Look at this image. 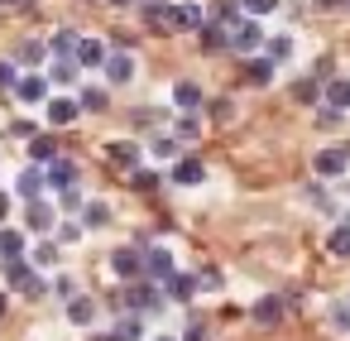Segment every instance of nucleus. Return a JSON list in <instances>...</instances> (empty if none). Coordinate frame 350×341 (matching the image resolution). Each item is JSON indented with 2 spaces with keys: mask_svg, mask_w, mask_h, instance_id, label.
Instances as JSON below:
<instances>
[{
  "mask_svg": "<svg viewBox=\"0 0 350 341\" xmlns=\"http://www.w3.org/2000/svg\"><path fill=\"white\" fill-rule=\"evenodd\" d=\"M5 279H10V288H20V293H29V298H44V279H39L25 260H5Z\"/></svg>",
  "mask_w": 350,
  "mask_h": 341,
  "instance_id": "f257e3e1",
  "label": "nucleus"
},
{
  "mask_svg": "<svg viewBox=\"0 0 350 341\" xmlns=\"http://www.w3.org/2000/svg\"><path fill=\"white\" fill-rule=\"evenodd\" d=\"M259 44H264V29H259L254 20H240V25L226 29V49H235V53H250V49H259Z\"/></svg>",
  "mask_w": 350,
  "mask_h": 341,
  "instance_id": "f03ea898",
  "label": "nucleus"
},
{
  "mask_svg": "<svg viewBox=\"0 0 350 341\" xmlns=\"http://www.w3.org/2000/svg\"><path fill=\"white\" fill-rule=\"evenodd\" d=\"M111 269H116L120 279H130V283L144 279V260H139V250H116V255H111Z\"/></svg>",
  "mask_w": 350,
  "mask_h": 341,
  "instance_id": "7ed1b4c3",
  "label": "nucleus"
},
{
  "mask_svg": "<svg viewBox=\"0 0 350 341\" xmlns=\"http://www.w3.org/2000/svg\"><path fill=\"white\" fill-rule=\"evenodd\" d=\"M144 274H149L154 283H168V279L178 274V264H173V255H168V250H149V260H144Z\"/></svg>",
  "mask_w": 350,
  "mask_h": 341,
  "instance_id": "20e7f679",
  "label": "nucleus"
},
{
  "mask_svg": "<svg viewBox=\"0 0 350 341\" xmlns=\"http://www.w3.org/2000/svg\"><path fill=\"white\" fill-rule=\"evenodd\" d=\"M125 303H130L135 312H149V307H159V288L144 283V279H135V283L125 288Z\"/></svg>",
  "mask_w": 350,
  "mask_h": 341,
  "instance_id": "39448f33",
  "label": "nucleus"
},
{
  "mask_svg": "<svg viewBox=\"0 0 350 341\" xmlns=\"http://www.w3.org/2000/svg\"><path fill=\"white\" fill-rule=\"evenodd\" d=\"M106 159L116 164V168H139V144H130V140H116V144H106Z\"/></svg>",
  "mask_w": 350,
  "mask_h": 341,
  "instance_id": "423d86ee",
  "label": "nucleus"
},
{
  "mask_svg": "<svg viewBox=\"0 0 350 341\" xmlns=\"http://www.w3.org/2000/svg\"><path fill=\"white\" fill-rule=\"evenodd\" d=\"M72 183H77V164L53 159V164H49V173H44V188H63V192H68Z\"/></svg>",
  "mask_w": 350,
  "mask_h": 341,
  "instance_id": "0eeeda50",
  "label": "nucleus"
},
{
  "mask_svg": "<svg viewBox=\"0 0 350 341\" xmlns=\"http://www.w3.org/2000/svg\"><path fill=\"white\" fill-rule=\"evenodd\" d=\"M283 307H288V303H283L278 293H269V298L254 303V322H259V327H278V322H283Z\"/></svg>",
  "mask_w": 350,
  "mask_h": 341,
  "instance_id": "6e6552de",
  "label": "nucleus"
},
{
  "mask_svg": "<svg viewBox=\"0 0 350 341\" xmlns=\"http://www.w3.org/2000/svg\"><path fill=\"white\" fill-rule=\"evenodd\" d=\"M72 63H82V68H101V63H106V49H101V39H77V53H72Z\"/></svg>",
  "mask_w": 350,
  "mask_h": 341,
  "instance_id": "1a4fd4ad",
  "label": "nucleus"
},
{
  "mask_svg": "<svg viewBox=\"0 0 350 341\" xmlns=\"http://www.w3.org/2000/svg\"><path fill=\"white\" fill-rule=\"evenodd\" d=\"M202 178H206V168H202L197 159H178V164H173V183H183V188H197Z\"/></svg>",
  "mask_w": 350,
  "mask_h": 341,
  "instance_id": "9d476101",
  "label": "nucleus"
},
{
  "mask_svg": "<svg viewBox=\"0 0 350 341\" xmlns=\"http://www.w3.org/2000/svg\"><path fill=\"white\" fill-rule=\"evenodd\" d=\"M106 77H111V82H130V77H135V58H130V53H111V58H106Z\"/></svg>",
  "mask_w": 350,
  "mask_h": 341,
  "instance_id": "9b49d317",
  "label": "nucleus"
},
{
  "mask_svg": "<svg viewBox=\"0 0 350 341\" xmlns=\"http://www.w3.org/2000/svg\"><path fill=\"white\" fill-rule=\"evenodd\" d=\"M245 82H250V87H269V82H273V63H269V58H250V63H245Z\"/></svg>",
  "mask_w": 350,
  "mask_h": 341,
  "instance_id": "f8f14e48",
  "label": "nucleus"
},
{
  "mask_svg": "<svg viewBox=\"0 0 350 341\" xmlns=\"http://www.w3.org/2000/svg\"><path fill=\"white\" fill-rule=\"evenodd\" d=\"M317 173H321V178L345 173V149H321V154H317Z\"/></svg>",
  "mask_w": 350,
  "mask_h": 341,
  "instance_id": "ddd939ff",
  "label": "nucleus"
},
{
  "mask_svg": "<svg viewBox=\"0 0 350 341\" xmlns=\"http://www.w3.org/2000/svg\"><path fill=\"white\" fill-rule=\"evenodd\" d=\"M15 92H20V101H29V106H34V101H44V97H49V82H44V77H20V82H15Z\"/></svg>",
  "mask_w": 350,
  "mask_h": 341,
  "instance_id": "4468645a",
  "label": "nucleus"
},
{
  "mask_svg": "<svg viewBox=\"0 0 350 341\" xmlns=\"http://www.w3.org/2000/svg\"><path fill=\"white\" fill-rule=\"evenodd\" d=\"M0 260H25V236L20 231H0Z\"/></svg>",
  "mask_w": 350,
  "mask_h": 341,
  "instance_id": "2eb2a0df",
  "label": "nucleus"
},
{
  "mask_svg": "<svg viewBox=\"0 0 350 341\" xmlns=\"http://www.w3.org/2000/svg\"><path fill=\"white\" fill-rule=\"evenodd\" d=\"M197 34H202V53H221V49H226V29H221V25H206V20H202Z\"/></svg>",
  "mask_w": 350,
  "mask_h": 341,
  "instance_id": "dca6fc26",
  "label": "nucleus"
},
{
  "mask_svg": "<svg viewBox=\"0 0 350 341\" xmlns=\"http://www.w3.org/2000/svg\"><path fill=\"white\" fill-rule=\"evenodd\" d=\"M173 101H178L183 111H197V106H202V87H197V82H178V87H173Z\"/></svg>",
  "mask_w": 350,
  "mask_h": 341,
  "instance_id": "f3484780",
  "label": "nucleus"
},
{
  "mask_svg": "<svg viewBox=\"0 0 350 341\" xmlns=\"http://www.w3.org/2000/svg\"><path fill=\"white\" fill-rule=\"evenodd\" d=\"M49 121H53V125H72V121H77V101H68V97L49 101Z\"/></svg>",
  "mask_w": 350,
  "mask_h": 341,
  "instance_id": "a211bd4d",
  "label": "nucleus"
},
{
  "mask_svg": "<svg viewBox=\"0 0 350 341\" xmlns=\"http://www.w3.org/2000/svg\"><path fill=\"white\" fill-rule=\"evenodd\" d=\"M29 154H34L39 164H53V159H58V140H53V135H34V140H29Z\"/></svg>",
  "mask_w": 350,
  "mask_h": 341,
  "instance_id": "6ab92c4d",
  "label": "nucleus"
},
{
  "mask_svg": "<svg viewBox=\"0 0 350 341\" xmlns=\"http://www.w3.org/2000/svg\"><path fill=\"white\" fill-rule=\"evenodd\" d=\"M39 192H44V173L39 168H25L20 173V197L25 202H39Z\"/></svg>",
  "mask_w": 350,
  "mask_h": 341,
  "instance_id": "aec40b11",
  "label": "nucleus"
},
{
  "mask_svg": "<svg viewBox=\"0 0 350 341\" xmlns=\"http://www.w3.org/2000/svg\"><path fill=\"white\" fill-rule=\"evenodd\" d=\"M163 288L173 293V303H187V298L197 293V279H187V274H173V279H168Z\"/></svg>",
  "mask_w": 350,
  "mask_h": 341,
  "instance_id": "412c9836",
  "label": "nucleus"
},
{
  "mask_svg": "<svg viewBox=\"0 0 350 341\" xmlns=\"http://www.w3.org/2000/svg\"><path fill=\"white\" fill-rule=\"evenodd\" d=\"M29 226H34V231H49V226H53V207H49L44 197L29 202Z\"/></svg>",
  "mask_w": 350,
  "mask_h": 341,
  "instance_id": "4be33fe9",
  "label": "nucleus"
},
{
  "mask_svg": "<svg viewBox=\"0 0 350 341\" xmlns=\"http://www.w3.org/2000/svg\"><path fill=\"white\" fill-rule=\"evenodd\" d=\"M68 317H72L77 327H87V322L96 317V303H92V298H72V303H68Z\"/></svg>",
  "mask_w": 350,
  "mask_h": 341,
  "instance_id": "5701e85b",
  "label": "nucleus"
},
{
  "mask_svg": "<svg viewBox=\"0 0 350 341\" xmlns=\"http://www.w3.org/2000/svg\"><path fill=\"white\" fill-rule=\"evenodd\" d=\"M111 336H116V341H139V336H144V327H139V317H120Z\"/></svg>",
  "mask_w": 350,
  "mask_h": 341,
  "instance_id": "b1692460",
  "label": "nucleus"
},
{
  "mask_svg": "<svg viewBox=\"0 0 350 341\" xmlns=\"http://www.w3.org/2000/svg\"><path fill=\"white\" fill-rule=\"evenodd\" d=\"M173 25H183V29H202V10H197V5H178V10H173Z\"/></svg>",
  "mask_w": 350,
  "mask_h": 341,
  "instance_id": "393cba45",
  "label": "nucleus"
},
{
  "mask_svg": "<svg viewBox=\"0 0 350 341\" xmlns=\"http://www.w3.org/2000/svg\"><path fill=\"white\" fill-rule=\"evenodd\" d=\"M53 53H58V58L77 53V29H58V34H53Z\"/></svg>",
  "mask_w": 350,
  "mask_h": 341,
  "instance_id": "a878e982",
  "label": "nucleus"
},
{
  "mask_svg": "<svg viewBox=\"0 0 350 341\" xmlns=\"http://www.w3.org/2000/svg\"><path fill=\"white\" fill-rule=\"evenodd\" d=\"M106 101H111V97H106L101 87H87L82 101H77V111H106Z\"/></svg>",
  "mask_w": 350,
  "mask_h": 341,
  "instance_id": "bb28decb",
  "label": "nucleus"
},
{
  "mask_svg": "<svg viewBox=\"0 0 350 341\" xmlns=\"http://www.w3.org/2000/svg\"><path fill=\"white\" fill-rule=\"evenodd\" d=\"M82 221H87V226H106V221H111V207H106V202H87V207H82Z\"/></svg>",
  "mask_w": 350,
  "mask_h": 341,
  "instance_id": "cd10ccee",
  "label": "nucleus"
},
{
  "mask_svg": "<svg viewBox=\"0 0 350 341\" xmlns=\"http://www.w3.org/2000/svg\"><path fill=\"white\" fill-rule=\"evenodd\" d=\"M240 15V5H235V0H216V5H211V20L206 25H226V20H235Z\"/></svg>",
  "mask_w": 350,
  "mask_h": 341,
  "instance_id": "c85d7f7f",
  "label": "nucleus"
},
{
  "mask_svg": "<svg viewBox=\"0 0 350 341\" xmlns=\"http://www.w3.org/2000/svg\"><path fill=\"white\" fill-rule=\"evenodd\" d=\"M326 101H331V111H345V106H350V82H331Z\"/></svg>",
  "mask_w": 350,
  "mask_h": 341,
  "instance_id": "c756f323",
  "label": "nucleus"
},
{
  "mask_svg": "<svg viewBox=\"0 0 350 341\" xmlns=\"http://www.w3.org/2000/svg\"><path fill=\"white\" fill-rule=\"evenodd\" d=\"M326 245H331V255H350V226H336Z\"/></svg>",
  "mask_w": 350,
  "mask_h": 341,
  "instance_id": "7c9ffc66",
  "label": "nucleus"
},
{
  "mask_svg": "<svg viewBox=\"0 0 350 341\" xmlns=\"http://www.w3.org/2000/svg\"><path fill=\"white\" fill-rule=\"evenodd\" d=\"M293 53V39H269V63H283Z\"/></svg>",
  "mask_w": 350,
  "mask_h": 341,
  "instance_id": "2f4dec72",
  "label": "nucleus"
},
{
  "mask_svg": "<svg viewBox=\"0 0 350 341\" xmlns=\"http://www.w3.org/2000/svg\"><path fill=\"white\" fill-rule=\"evenodd\" d=\"M39 58H44V44L39 39H25L20 44V63H39Z\"/></svg>",
  "mask_w": 350,
  "mask_h": 341,
  "instance_id": "473e14b6",
  "label": "nucleus"
},
{
  "mask_svg": "<svg viewBox=\"0 0 350 341\" xmlns=\"http://www.w3.org/2000/svg\"><path fill=\"white\" fill-rule=\"evenodd\" d=\"M53 77H58V82H77V63H72V58H58V63H53Z\"/></svg>",
  "mask_w": 350,
  "mask_h": 341,
  "instance_id": "72a5a7b5",
  "label": "nucleus"
},
{
  "mask_svg": "<svg viewBox=\"0 0 350 341\" xmlns=\"http://www.w3.org/2000/svg\"><path fill=\"white\" fill-rule=\"evenodd\" d=\"M135 188H139V192H154V188H159V173H149V168H135Z\"/></svg>",
  "mask_w": 350,
  "mask_h": 341,
  "instance_id": "f704fd0d",
  "label": "nucleus"
},
{
  "mask_svg": "<svg viewBox=\"0 0 350 341\" xmlns=\"http://www.w3.org/2000/svg\"><path fill=\"white\" fill-rule=\"evenodd\" d=\"M250 5V15H269V10H278V0H245Z\"/></svg>",
  "mask_w": 350,
  "mask_h": 341,
  "instance_id": "c9c22d12",
  "label": "nucleus"
},
{
  "mask_svg": "<svg viewBox=\"0 0 350 341\" xmlns=\"http://www.w3.org/2000/svg\"><path fill=\"white\" fill-rule=\"evenodd\" d=\"M15 82H20V77H15V63H0V87H5V92H10Z\"/></svg>",
  "mask_w": 350,
  "mask_h": 341,
  "instance_id": "e433bc0d",
  "label": "nucleus"
},
{
  "mask_svg": "<svg viewBox=\"0 0 350 341\" xmlns=\"http://www.w3.org/2000/svg\"><path fill=\"white\" fill-rule=\"evenodd\" d=\"M34 260H39V264H53V260H58V245H39Z\"/></svg>",
  "mask_w": 350,
  "mask_h": 341,
  "instance_id": "4c0bfd02",
  "label": "nucleus"
},
{
  "mask_svg": "<svg viewBox=\"0 0 350 341\" xmlns=\"http://www.w3.org/2000/svg\"><path fill=\"white\" fill-rule=\"evenodd\" d=\"M197 283H202V288H221V274H216V269H202Z\"/></svg>",
  "mask_w": 350,
  "mask_h": 341,
  "instance_id": "58836bf2",
  "label": "nucleus"
},
{
  "mask_svg": "<svg viewBox=\"0 0 350 341\" xmlns=\"http://www.w3.org/2000/svg\"><path fill=\"white\" fill-rule=\"evenodd\" d=\"M317 125H326V130H331V125H340V116H336V111H317Z\"/></svg>",
  "mask_w": 350,
  "mask_h": 341,
  "instance_id": "ea45409f",
  "label": "nucleus"
},
{
  "mask_svg": "<svg viewBox=\"0 0 350 341\" xmlns=\"http://www.w3.org/2000/svg\"><path fill=\"white\" fill-rule=\"evenodd\" d=\"M154 154H163V159H173V154H178V144H173V140H159V144H154Z\"/></svg>",
  "mask_w": 350,
  "mask_h": 341,
  "instance_id": "a19ab883",
  "label": "nucleus"
},
{
  "mask_svg": "<svg viewBox=\"0 0 350 341\" xmlns=\"http://www.w3.org/2000/svg\"><path fill=\"white\" fill-rule=\"evenodd\" d=\"M5 216H10V197H5V192H0V221H5Z\"/></svg>",
  "mask_w": 350,
  "mask_h": 341,
  "instance_id": "79ce46f5",
  "label": "nucleus"
},
{
  "mask_svg": "<svg viewBox=\"0 0 350 341\" xmlns=\"http://www.w3.org/2000/svg\"><path fill=\"white\" fill-rule=\"evenodd\" d=\"M187 341H202V327H192V331H187Z\"/></svg>",
  "mask_w": 350,
  "mask_h": 341,
  "instance_id": "37998d69",
  "label": "nucleus"
},
{
  "mask_svg": "<svg viewBox=\"0 0 350 341\" xmlns=\"http://www.w3.org/2000/svg\"><path fill=\"white\" fill-rule=\"evenodd\" d=\"M317 5H321V10H331V5H340V0H317Z\"/></svg>",
  "mask_w": 350,
  "mask_h": 341,
  "instance_id": "c03bdc74",
  "label": "nucleus"
},
{
  "mask_svg": "<svg viewBox=\"0 0 350 341\" xmlns=\"http://www.w3.org/2000/svg\"><path fill=\"white\" fill-rule=\"evenodd\" d=\"M92 341H116V336H111V331H106V336H92Z\"/></svg>",
  "mask_w": 350,
  "mask_h": 341,
  "instance_id": "a18cd8bd",
  "label": "nucleus"
},
{
  "mask_svg": "<svg viewBox=\"0 0 350 341\" xmlns=\"http://www.w3.org/2000/svg\"><path fill=\"white\" fill-rule=\"evenodd\" d=\"M0 312H5V293H0Z\"/></svg>",
  "mask_w": 350,
  "mask_h": 341,
  "instance_id": "49530a36",
  "label": "nucleus"
},
{
  "mask_svg": "<svg viewBox=\"0 0 350 341\" xmlns=\"http://www.w3.org/2000/svg\"><path fill=\"white\" fill-rule=\"evenodd\" d=\"M159 341H173V336H159Z\"/></svg>",
  "mask_w": 350,
  "mask_h": 341,
  "instance_id": "de8ad7c7",
  "label": "nucleus"
}]
</instances>
